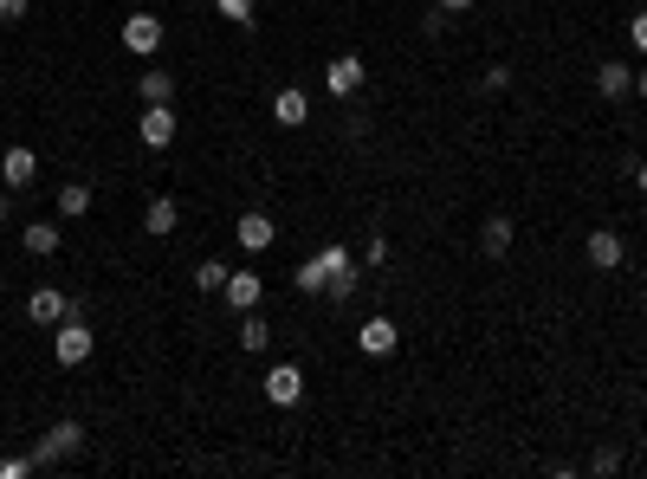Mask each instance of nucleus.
Wrapping results in <instances>:
<instances>
[{"label": "nucleus", "instance_id": "obj_13", "mask_svg": "<svg viewBox=\"0 0 647 479\" xmlns=\"http://www.w3.org/2000/svg\"><path fill=\"white\" fill-rule=\"evenodd\" d=\"M20 246H26L33 259H52V253L65 246V234H59V221H26V227H20Z\"/></svg>", "mask_w": 647, "mask_h": 479}, {"label": "nucleus", "instance_id": "obj_4", "mask_svg": "<svg viewBox=\"0 0 647 479\" xmlns=\"http://www.w3.org/2000/svg\"><path fill=\"white\" fill-rule=\"evenodd\" d=\"M26 318H33V324H65V318H85V305L65 298L59 285H39V292L26 298Z\"/></svg>", "mask_w": 647, "mask_h": 479}, {"label": "nucleus", "instance_id": "obj_26", "mask_svg": "<svg viewBox=\"0 0 647 479\" xmlns=\"http://www.w3.org/2000/svg\"><path fill=\"white\" fill-rule=\"evenodd\" d=\"M382 259H389V240H382V234H369V246H363V266H382Z\"/></svg>", "mask_w": 647, "mask_h": 479}, {"label": "nucleus", "instance_id": "obj_32", "mask_svg": "<svg viewBox=\"0 0 647 479\" xmlns=\"http://www.w3.org/2000/svg\"><path fill=\"white\" fill-rule=\"evenodd\" d=\"M7 195H13V188H7ZM7 195H0V221H7V214H13V201Z\"/></svg>", "mask_w": 647, "mask_h": 479}, {"label": "nucleus", "instance_id": "obj_25", "mask_svg": "<svg viewBox=\"0 0 647 479\" xmlns=\"http://www.w3.org/2000/svg\"><path fill=\"white\" fill-rule=\"evenodd\" d=\"M227 20H240V26H253V0H214Z\"/></svg>", "mask_w": 647, "mask_h": 479}, {"label": "nucleus", "instance_id": "obj_9", "mask_svg": "<svg viewBox=\"0 0 647 479\" xmlns=\"http://www.w3.org/2000/svg\"><path fill=\"white\" fill-rule=\"evenodd\" d=\"M395 344H402L395 318H363V324H356V350H363V357H389Z\"/></svg>", "mask_w": 647, "mask_h": 479}, {"label": "nucleus", "instance_id": "obj_31", "mask_svg": "<svg viewBox=\"0 0 647 479\" xmlns=\"http://www.w3.org/2000/svg\"><path fill=\"white\" fill-rule=\"evenodd\" d=\"M635 188H641V195H647V162H635Z\"/></svg>", "mask_w": 647, "mask_h": 479}, {"label": "nucleus", "instance_id": "obj_30", "mask_svg": "<svg viewBox=\"0 0 647 479\" xmlns=\"http://www.w3.org/2000/svg\"><path fill=\"white\" fill-rule=\"evenodd\" d=\"M635 98H647V65H641V72H635Z\"/></svg>", "mask_w": 647, "mask_h": 479}, {"label": "nucleus", "instance_id": "obj_17", "mask_svg": "<svg viewBox=\"0 0 647 479\" xmlns=\"http://www.w3.org/2000/svg\"><path fill=\"white\" fill-rule=\"evenodd\" d=\"M512 234H518V227L505 221V214H486V227H479V253H486V259H505V253H512Z\"/></svg>", "mask_w": 647, "mask_h": 479}, {"label": "nucleus", "instance_id": "obj_19", "mask_svg": "<svg viewBox=\"0 0 647 479\" xmlns=\"http://www.w3.org/2000/svg\"><path fill=\"white\" fill-rule=\"evenodd\" d=\"M91 214V182H65L59 188V221H85Z\"/></svg>", "mask_w": 647, "mask_h": 479}, {"label": "nucleus", "instance_id": "obj_27", "mask_svg": "<svg viewBox=\"0 0 647 479\" xmlns=\"http://www.w3.org/2000/svg\"><path fill=\"white\" fill-rule=\"evenodd\" d=\"M628 33H635V52H647V13H635V20H628Z\"/></svg>", "mask_w": 647, "mask_h": 479}, {"label": "nucleus", "instance_id": "obj_24", "mask_svg": "<svg viewBox=\"0 0 647 479\" xmlns=\"http://www.w3.org/2000/svg\"><path fill=\"white\" fill-rule=\"evenodd\" d=\"M589 473H622V454H615V447H596V454H589Z\"/></svg>", "mask_w": 647, "mask_h": 479}, {"label": "nucleus", "instance_id": "obj_3", "mask_svg": "<svg viewBox=\"0 0 647 479\" xmlns=\"http://www.w3.org/2000/svg\"><path fill=\"white\" fill-rule=\"evenodd\" d=\"M78 441H85V428H78V421H52V428L39 434L33 460H39V467H59V460H72V454H78Z\"/></svg>", "mask_w": 647, "mask_h": 479}, {"label": "nucleus", "instance_id": "obj_21", "mask_svg": "<svg viewBox=\"0 0 647 479\" xmlns=\"http://www.w3.org/2000/svg\"><path fill=\"white\" fill-rule=\"evenodd\" d=\"M136 85H143V104H169L175 98V72H143Z\"/></svg>", "mask_w": 647, "mask_h": 479}, {"label": "nucleus", "instance_id": "obj_23", "mask_svg": "<svg viewBox=\"0 0 647 479\" xmlns=\"http://www.w3.org/2000/svg\"><path fill=\"white\" fill-rule=\"evenodd\" d=\"M33 467H39L33 454H7V460H0V479H26V473H33Z\"/></svg>", "mask_w": 647, "mask_h": 479}, {"label": "nucleus", "instance_id": "obj_2", "mask_svg": "<svg viewBox=\"0 0 647 479\" xmlns=\"http://www.w3.org/2000/svg\"><path fill=\"white\" fill-rule=\"evenodd\" d=\"M343 266H350V246H337V240H330L324 253H311L305 266H298V279H292V285H298V292H311V298H318V292H324L330 279H337Z\"/></svg>", "mask_w": 647, "mask_h": 479}, {"label": "nucleus", "instance_id": "obj_15", "mask_svg": "<svg viewBox=\"0 0 647 479\" xmlns=\"http://www.w3.org/2000/svg\"><path fill=\"white\" fill-rule=\"evenodd\" d=\"M136 130H143V143H149V149H169V143H175V111H169V104H149Z\"/></svg>", "mask_w": 647, "mask_h": 479}, {"label": "nucleus", "instance_id": "obj_1", "mask_svg": "<svg viewBox=\"0 0 647 479\" xmlns=\"http://www.w3.org/2000/svg\"><path fill=\"white\" fill-rule=\"evenodd\" d=\"M91 350H98V337H91V324H85V318H65V324H52V357H59V369H78V363H91Z\"/></svg>", "mask_w": 647, "mask_h": 479}, {"label": "nucleus", "instance_id": "obj_18", "mask_svg": "<svg viewBox=\"0 0 647 479\" xmlns=\"http://www.w3.org/2000/svg\"><path fill=\"white\" fill-rule=\"evenodd\" d=\"M272 117H279V130H298V123L311 117V98H305L298 85H285L279 98H272Z\"/></svg>", "mask_w": 647, "mask_h": 479}, {"label": "nucleus", "instance_id": "obj_11", "mask_svg": "<svg viewBox=\"0 0 647 479\" xmlns=\"http://www.w3.org/2000/svg\"><path fill=\"white\" fill-rule=\"evenodd\" d=\"M220 298H227L233 311H259V298H266V279H259V272H227Z\"/></svg>", "mask_w": 647, "mask_h": 479}, {"label": "nucleus", "instance_id": "obj_20", "mask_svg": "<svg viewBox=\"0 0 647 479\" xmlns=\"http://www.w3.org/2000/svg\"><path fill=\"white\" fill-rule=\"evenodd\" d=\"M272 344V324L253 318V311H240V350H266Z\"/></svg>", "mask_w": 647, "mask_h": 479}, {"label": "nucleus", "instance_id": "obj_29", "mask_svg": "<svg viewBox=\"0 0 647 479\" xmlns=\"http://www.w3.org/2000/svg\"><path fill=\"white\" fill-rule=\"evenodd\" d=\"M466 7H473V0H440V13H466Z\"/></svg>", "mask_w": 647, "mask_h": 479}, {"label": "nucleus", "instance_id": "obj_16", "mask_svg": "<svg viewBox=\"0 0 647 479\" xmlns=\"http://www.w3.org/2000/svg\"><path fill=\"white\" fill-rule=\"evenodd\" d=\"M175 227H182V208H175V201H169V195H156V201H149V208H143V234H156V240H169V234H175Z\"/></svg>", "mask_w": 647, "mask_h": 479}, {"label": "nucleus", "instance_id": "obj_12", "mask_svg": "<svg viewBox=\"0 0 647 479\" xmlns=\"http://www.w3.org/2000/svg\"><path fill=\"white\" fill-rule=\"evenodd\" d=\"M272 234H279V227H272V214H259V208L233 221V240H240L246 253H266V246H272Z\"/></svg>", "mask_w": 647, "mask_h": 479}, {"label": "nucleus", "instance_id": "obj_28", "mask_svg": "<svg viewBox=\"0 0 647 479\" xmlns=\"http://www.w3.org/2000/svg\"><path fill=\"white\" fill-rule=\"evenodd\" d=\"M0 20H26V0H0Z\"/></svg>", "mask_w": 647, "mask_h": 479}, {"label": "nucleus", "instance_id": "obj_7", "mask_svg": "<svg viewBox=\"0 0 647 479\" xmlns=\"http://www.w3.org/2000/svg\"><path fill=\"white\" fill-rule=\"evenodd\" d=\"M298 395H305V369H298V363H272L266 369V402L272 408H292Z\"/></svg>", "mask_w": 647, "mask_h": 479}, {"label": "nucleus", "instance_id": "obj_6", "mask_svg": "<svg viewBox=\"0 0 647 479\" xmlns=\"http://www.w3.org/2000/svg\"><path fill=\"white\" fill-rule=\"evenodd\" d=\"M583 259H589V266H596V272H615V266H622V259H628V240L615 234V227H596V234L583 240Z\"/></svg>", "mask_w": 647, "mask_h": 479}, {"label": "nucleus", "instance_id": "obj_5", "mask_svg": "<svg viewBox=\"0 0 647 479\" xmlns=\"http://www.w3.org/2000/svg\"><path fill=\"white\" fill-rule=\"evenodd\" d=\"M363 78H369V65L356 59V52H337V59L324 65V91H330V98H356Z\"/></svg>", "mask_w": 647, "mask_h": 479}, {"label": "nucleus", "instance_id": "obj_14", "mask_svg": "<svg viewBox=\"0 0 647 479\" xmlns=\"http://www.w3.org/2000/svg\"><path fill=\"white\" fill-rule=\"evenodd\" d=\"M596 91L602 98H628V91H635V65L628 59H602L596 65Z\"/></svg>", "mask_w": 647, "mask_h": 479}, {"label": "nucleus", "instance_id": "obj_22", "mask_svg": "<svg viewBox=\"0 0 647 479\" xmlns=\"http://www.w3.org/2000/svg\"><path fill=\"white\" fill-rule=\"evenodd\" d=\"M220 285H227V266H220V259H201L195 266V292H220Z\"/></svg>", "mask_w": 647, "mask_h": 479}, {"label": "nucleus", "instance_id": "obj_10", "mask_svg": "<svg viewBox=\"0 0 647 479\" xmlns=\"http://www.w3.org/2000/svg\"><path fill=\"white\" fill-rule=\"evenodd\" d=\"M33 175H39V156L26 143H7V156H0V182L20 195V188H33Z\"/></svg>", "mask_w": 647, "mask_h": 479}, {"label": "nucleus", "instance_id": "obj_8", "mask_svg": "<svg viewBox=\"0 0 647 479\" xmlns=\"http://www.w3.org/2000/svg\"><path fill=\"white\" fill-rule=\"evenodd\" d=\"M156 46H162V20H156V13H130V20H123V52L149 59Z\"/></svg>", "mask_w": 647, "mask_h": 479}]
</instances>
